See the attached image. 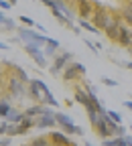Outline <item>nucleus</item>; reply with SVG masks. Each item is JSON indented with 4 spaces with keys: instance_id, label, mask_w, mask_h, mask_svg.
<instances>
[{
    "instance_id": "obj_37",
    "label": "nucleus",
    "mask_w": 132,
    "mask_h": 146,
    "mask_svg": "<svg viewBox=\"0 0 132 146\" xmlns=\"http://www.w3.org/2000/svg\"><path fill=\"white\" fill-rule=\"evenodd\" d=\"M6 128H8L6 122H0V136H6Z\"/></svg>"
},
{
    "instance_id": "obj_1",
    "label": "nucleus",
    "mask_w": 132,
    "mask_h": 146,
    "mask_svg": "<svg viewBox=\"0 0 132 146\" xmlns=\"http://www.w3.org/2000/svg\"><path fill=\"white\" fill-rule=\"evenodd\" d=\"M27 96L35 102V104H43V106H51V108H59V102L55 100V96L51 94L49 85L43 79H31L27 85Z\"/></svg>"
},
{
    "instance_id": "obj_49",
    "label": "nucleus",
    "mask_w": 132,
    "mask_h": 146,
    "mask_svg": "<svg viewBox=\"0 0 132 146\" xmlns=\"http://www.w3.org/2000/svg\"><path fill=\"white\" fill-rule=\"evenodd\" d=\"M23 146H29V144H23Z\"/></svg>"
},
{
    "instance_id": "obj_2",
    "label": "nucleus",
    "mask_w": 132,
    "mask_h": 146,
    "mask_svg": "<svg viewBox=\"0 0 132 146\" xmlns=\"http://www.w3.org/2000/svg\"><path fill=\"white\" fill-rule=\"evenodd\" d=\"M114 18H116V10H110L108 6H102V4H98L96 6V10H93V14H91V25L96 27L98 31H102V33H106V29L114 23Z\"/></svg>"
},
{
    "instance_id": "obj_27",
    "label": "nucleus",
    "mask_w": 132,
    "mask_h": 146,
    "mask_svg": "<svg viewBox=\"0 0 132 146\" xmlns=\"http://www.w3.org/2000/svg\"><path fill=\"white\" fill-rule=\"evenodd\" d=\"M21 126H23V130H25V132H29L31 128H37V120H33V118H23Z\"/></svg>"
},
{
    "instance_id": "obj_14",
    "label": "nucleus",
    "mask_w": 132,
    "mask_h": 146,
    "mask_svg": "<svg viewBox=\"0 0 132 146\" xmlns=\"http://www.w3.org/2000/svg\"><path fill=\"white\" fill-rule=\"evenodd\" d=\"M116 43H118L120 47H124V49H130V47H132V29H130L128 25H124V27L120 29V35H118Z\"/></svg>"
},
{
    "instance_id": "obj_17",
    "label": "nucleus",
    "mask_w": 132,
    "mask_h": 146,
    "mask_svg": "<svg viewBox=\"0 0 132 146\" xmlns=\"http://www.w3.org/2000/svg\"><path fill=\"white\" fill-rule=\"evenodd\" d=\"M59 51V41H55V39H51V36H49V41H47V45H45V49H43V53H45V57L49 59V57H57V53Z\"/></svg>"
},
{
    "instance_id": "obj_28",
    "label": "nucleus",
    "mask_w": 132,
    "mask_h": 146,
    "mask_svg": "<svg viewBox=\"0 0 132 146\" xmlns=\"http://www.w3.org/2000/svg\"><path fill=\"white\" fill-rule=\"evenodd\" d=\"M18 21H21V23H23V27H27V29H33V27H37V23L33 21V18H31V16H25V14H23L21 18H18Z\"/></svg>"
},
{
    "instance_id": "obj_11",
    "label": "nucleus",
    "mask_w": 132,
    "mask_h": 146,
    "mask_svg": "<svg viewBox=\"0 0 132 146\" xmlns=\"http://www.w3.org/2000/svg\"><path fill=\"white\" fill-rule=\"evenodd\" d=\"M25 51L33 57V61L39 65L41 69H45L47 65H49V61H47V57H45V53H43V49H39V47H35V45H25Z\"/></svg>"
},
{
    "instance_id": "obj_15",
    "label": "nucleus",
    "mask_w": 132,
    "mask_h": 146,
    "mask_svg": "<svg viewBox=\"0 0 132 146\" xmlns=\"http://www.w3.org/2000/svg\"><path fill=\"white\" fill-rule=\"evenodd\" d=\"M37 128L39 130H55L57 128V120L53 116H39L37 118Z\"/></svg>"
},
{
    "instance_id": "obj_16",
    "label": "nucleus",
    "mask_w": 132,
    "mask_h": 146,
    "mask_svg": "<svg viewBox=\"0 0 132 146\" xmlns=\"http://www.w3.org/2000/svg\"><path fill=\"white\" fill-rule=\"evenodd\" d=\"M6 67L12 71V75H16L21 81H25L27 85H29V81H31V77H29V73H27V69H23L21 65H14V63H6Z\"/></svg>"
},
{
    "instance_id": "obj_30",
    "label": "nucleus",
    "mask_w": 132,
    "mask_h": 146,
    "mask_svg": "<svg viewBox=\"0 0 132 146\" xmlns=\"http://www.w3.org/2000/svg\"><path fill=\"white\" fill-rule=\"evenodd\" d=\"M106 112H108V116H110L112 120H114L116 124H122V122H124V120H122V116H120L118 112H114V110H106Z\"/></svg>"
},
{
    "instance_id": "obj_31",
    "label": "nucleus",
    "mask_w": 132,
    "mask_h": 146,
    "mask_svg": "<svg viewBox=\"0 0 132 146\" xmlns=\"http://www.w3.org/2000/svg\"><path fill=\"white\" fill-rule=\"evenodd\" d=\"M16 29H18V25H16V21H12V18H8L4 23V31H16Z\"/></svg>"
},
{
    "instance_id": "obj_19",
    "label": "nucleus",
    "mask_w": 132,
    "mask_h": 146,
    "mask_svg": "<svg viewBox=\"0 0 132 146\" xmlns=\"http://www.w3.org/2000/svg\"><path fill=\"white\" fill-rule=\"evenodd\" d=\"M73 100L77 102V104H81V106H89V96H87V91L83 89V87H75V91H73Z\"/></svg>"
},
{
    "instance_id": "obj_18",
    "label": "nucleus",
    "mask_w": 132,
    "mask_h": 146,
    "mask_svg": "<svg viewBox=\"0 0 132 146\" xmlns=\"http://www.w3.org/2000/svg\"><path fill=\"white\" fill-rule=\"evenodd\" d=\"M120 16H122L124 25H128V27L132 29V0H130V2H124V4H122V8H120Z\"/></svg>"
},
{
    "instance_id": "obj_6",
    "label": "nucleus",
    "mask_w": 132,
    "mask_h": 146,
    "mask_svg": "<svg viewBox=\"0 0 132 146\" xmlns=\"http://www.w3.org/2000/svg\"><path fill=\"white\" fill-rule=\"evenodd\" d=\"M71 63H73V55L67 53V51H63V53H59L57 57L53 59V63H51V67H49V73H51L53 77H57L59 73H63L65 67L71 65Z\"/></svg>"
},
{
    "instance_id": "obj_39",
    "label": "nucleus",
    "mask_w": 132,
    "mask_h": 146,
    "mask_svg": "<svg viewBox=\"0 0 132 146\" xmlns=\"http://www.w3.org/2000/svg\"><path fill=\"white\" fill-rule=\"evenodd\" d=\"M6 21H8V18H6V14H4L2 10H0V25H4Z\"/></svg>"
},
{
    "instance_id": "obj_5",
    "label": "nucleus",
    "mask_w": 132,
    "mask_h": 146,
    "mask_svg": "<svg viewBox=\"0 0 132 146\" xmlns=\"http://www.w3.org/2000/svg\"><path fill=\"white\" fill-rule=\"evenodd\" d=\"M6 96H8V100H21L23 96H27V83L25 81H21L16 75H6Z\"/></svg>"
},
{
    "instance_id": "obj_36",
    "label": "nucleus",
    "mask_w": 132,
    "mask_h": 146,
    "mask_svg": "<svg viewBox=\"0 0 132 146\" xmlns=\"http://www.w3.org/2000/svg\"><path fill=\"white\" fill-rule=\"evenodd\" d=\"M12 4L8 2V0H0V10H10Z\"/></svg>"
},
{
    "instance_id": "obj_33",
    "label": "nucleus",
    "mask_w": 132,
    "mask_h": 146,
    "mask_svg": "<svg viewBox=\"0 0 132 146\" xmlns=\"http://www.w3.org/2000/svg\"><path fill=\"white\" fill-rule=\"evenodd\" d=\"M83 43H85V47H87V49H89L91 53H100V51H98V47H96V43H93V41H89V39H85Z\"/></svg>"
},
{
    "instance_id": "obj_10",
    "label": "nucleus",
    "mask_w": 132,
    "mask_h": 146,
    "mask_svg": "<svg viewBox=\"0 0 132 146\" xmlns=\"http://www.w3.org/2000/svg\"><path fill=\"white\" fill-rule=\"evenodd\" d=\"M49 8H57L69 23H73V18H75V10L69 6V2L67 0H49V4H47Z\"/></svg>"
},
{
    "instance_id": "obj_21",
    "label": "nucleus",
    "mask_w": 132,
    "mask_h": 146,
    "mask_svg": "<svg viewBox=\"0 0 132 146\" xmlns=\"http://www.w3.org/2000/svg\"><path fill=\"white\" fill-rule=\"evenodd\" d=\"M23 118H25V112H21V110H16V108H12V112L6 116V124H21L23 122Z\"/></svg>"
},
{
    "instance_id": "obj_32",
    "label": "nucleus",
    "mask_w": 132,
    "mask_h": 146,
    "mask_svg": "<svg viewBox=\"0 0 132 146\" xmlns=\"http://www.w3.org/2000/svg\"><path fill=\"white\" fill-rule=\"evenodd\" d=\"M102 83H104V85H108V87H116V85H118V81H116V79H112V77H106V75L102 77Z\"/></svg>"
},
{
    "instance_id": "obj_25",
    "label": "nucleus",
    "mask_w": 132,
    "mask_h": 146,
    "mask_svg": "<svg viewBox=\"0 0 132 146\" xmlns=\"http://www.w3.org/2000/svg\"><path fill=\"white\" fill-rule=\"evenodd\" d=\"M29 146H53V144H51L49 136H37L29 142Z\"/></svg>"
},
{
    "instance_id": "obj_47",
    "label": "nucleus",
    "mask_w": 132,
    "mask_h": 146,
    "mask_svg": "<svg viewBox=\"0 0 132 146\" xmlns=\"http://www.w3.org/2000/svg\"><path fill=\"white\" fill-rule=\"evenodd\" d=\"M128 130H130V134H132V124H130V126H128Z\"/></svg>"
},
{
    "instance_id": "obj_41",
    "label": "nucleus",
    "mask_w": 132,
    "mask_h": 146,
    "mask_svg": "<svg viewBox=\"0 0 132 146\" xmlns=\"http://www.w3.org/2000/svg\"><path fill=\"white\" fill-rule=\"evenodd\" d=\"M8 49V43H2V41H0V51H6Z\"/></svg>"
},
{
    "instance_id": "obj_13",
    "label": "nucleus",
    "mask_w": 132,
    "mask_h": 146,
    "mask_svg": "<svg viewBox=\"0 0 132 146\" xmlns=\"http://www.w3.org/2000/svg\"><path fill=\"white\" fill-rule=\"evenodd\" d=\"M124 27V21H122V16L120 12H116V18H114V23H112L108 29H106V36L110 41H116L118 39V35H120V29Z\"/></svg>"
},
{
    "instance_id": "obj_38",
    "label": "nucleus",
    "mask_w": 132,
    "mask_h": 146,
    "mask_svg": "<svg viewBox=\"0 0 132 146\" xmlns=\"http://www.w3.org/2000/svg\"><path fill=\"white\" fill-rule=\"evenodd\" d=\"M124 142H126L128 146H132V134H126V136H124Z\"/></svg>"
},
{
    "instance_id": "obj_46",
    "label": "nucleus",
    "mask_w": 132,
    "mask_h": 146,
    "mask_svg": "<svg viewBox=\"0 0 132 146\" xmlns=\"http://www.w3.org/2000/svg\"><path fill=\"white\" fill-rule=\"evenodd\" d=\"M39 2H43V4H49V0H39Z\"/></svg>"
},
{
    "instance_id": "obj_43",
    "label": "nucleus",
    "mask_w": 132,
    "mask_h": 146,
    "mask_svg": "<svg viewBox=\"0 0 132 146\" xmlns=\"http://www.w3.org/2000/svg\"><path fill=\"white\" fill-rule=\"evenodd\" d=\"M8 2H10V4H12V6H14V4H16V2H18V0H8Z\"/></svg>"
},
{
    "instance_id": "obj_22",
    "label": "nucleus",
    "mask_w": 132,
    "mask_h": 146,
    "mask_svg": "<svg viewBox=\"0 0 132 146\" xmlns=\"http://www.w3.org/2000/svg\"><path fill=\"white\" fill-rule=\"evenodd\" d=\"M85 112H87V118H89L91 128H96V126L102 122V114H104V112H98V110H91V108H87Z\"/></svg>"
},
{
    "instance_id": "obj_45",
    "label": "nucleus",
    "mask_w": 132,
    "mask_h": 146,
    "mask_svg": "<svg viewBox=\"0 0 132 146\" xmlns=\"http://www.w3.org/2000/svg\"><path fill=\"white\" fill-rule=\"evenodd\" d=\"M83 146H93V144L91 142H83Z\"/></svg>"
},
{
    "instance_id": "obj_8",
    "label": "nucleus",
    "mask_w": 132,
    "mask_h": 146,
    "mask_svg": "<svg viewBox=\"0 0 132 146\" xmlns=\"http://www.w3.org/2000/svg\"><path fill=\"white\" fill-rule=\"evenodd\" d=\"M96 10V4L91 0H75V14L81 21H91V14Z\"/></svg>"
},
{
    "instance_id": "obj_48",
    "label": "nucleus",
    "mask_w": 132,
    "mask_h": 146,
    "mask_svg": "<svg viewBox=\"0 0 132 146\" xmlns=\"http://www.w3.org/2000/svg\"><path fill=\"white\" fill-rule=\"evenodd\" d=\"M67 2H73V0H67Z\"/></svg>"
},
{
    "instance_id": "obj_35",
    "label": "nucleus",
    "mask_w": 132,
    "mask_h": 146,
    "mask_svg": "<svg viewBox=\"0 0 132 146\" xmlns=\"http://www.w3.org/2000/svg\"><path fill=\"white\" fill-rule=\"evenodd\" d=\"M10 144H12L10 136H2V138H0V146H10Z\"/></svg>"
},
{
    "instance_id": "obj_12",
    "label": "nucleus",
    "mask_w": 132,
    "mask_h": 146,
    "mask_svg": "<svg viewBox=\"0 0 132 146\" xmlns=\"http://www.w3.org/2000/svg\"><path fill=\"white\" fill-rule=\"evenodd\" d=\"M49 140H51L53 146H77V144L69 138V134H65V132H61V130H53V132L49 134Z\"/></svg>"
},
{
    "instance_id": "obj_23",
    "label": "nucleus",
    "mask_w": 132,
    "mask_h": 146,
    "mask_svg": "<svg viewBox=\"0 0 132 146\" xmlns=\"http://www.w3.org/2000/svg\"><path fill=\"white\" fill-rule=\"evenodd\" d=\"M12 112V106H10V100L4 98V100H0V118L6 120V116Z\"/></svg>"
},
{
    "instance_id": "obj_20",
    "label": "nucleus",
    "mask_w": 132,
    "mask_h": 146,
    "mask_svg": "<svg viewBox=\"0 0 132 146\" xmlns=\"http://www.w3.org/2000/svg\"><path fill=\"white\" fill-rule=\"evenodd\" d=\"M43 114V104H33V106H29L27 110H25V118H33V120H37Z\"/></svg>"
},
{
    "instance_id": "obj_40",
    "label": "nucleus",
    "mask_w": 132,
    "mask_h": 146,
    "mask_svg": "<svg viewBox=\"0 0 132 146\" xmlns=\"http://www.w3.org/2000/svg\"><path fill=\"white\" fill-rule=\"evenodd\" d=\"M122 106H126V108H128V110H130V112H132V100H126V102H124V104H122Z\"/></svg>"
},
{
    "instance_id": "obj_51",
    "label": "nucleus",
    "mask_w": 132,
    "mask_h": 146,
    "mask_svg": "<svg viewBox=\"0 0 132 146\" xmlns=\"http://www.w3.org/2000/svg\"><path fill=\"white\" fill-rule=\"evenodd\" d=\"M130 51H132V47H130Z\"/></svg>"
},
{
    "instance_id": "obj_44",
    "label": "nucleus",
    "mask_w": 132,
    "mask_h": 146,
    "mask_svg": "<svg viewBox=\"0 0 132 146\" xmlns=\"http://www.w3.org/2000/svg\"><path fill=\"white\" fill-rule=\"evenodd\" d=\"M120 146H128V144H126V142H124V138H122V142H120Z\"/></svg>"
},
{
    "instance_id": "obj_26",
    "label": "nucleus",
    "mask_w": 132,
    "mask_h": 146,
    "mask_svg": "<svg viewBox=\"0 0 132 146\" xmlns=\"http://www.w3.org/2000/svg\"><path fill=\"white\" fill-rule=\"evenodd\" d=\"M77 25H79L81 31H87V33H93V35H100V33H102V31H98L96 27H93L89 21H81V18H79V23H77Z\"/></svg>"
},
{
    "instance_id": "obj_4",
    "label": "nucleus",
    "mask_w": 132,
    "mask_h": 146,
    "mask_svg": "<svg viewBox=\"0 0 132 146\" xmlns=\"http://www.w3.org/2000/svg\"><path fill=\"white\" fill-rule=\"evenodd\" d=\"M118 126H120V124H116L114 120L108 116V112L104 110V114H102V122H100L96 128H93V130H96V134H98L102 140H108V138H116Z\"/></svg>"
},
{
    "instance_id": "obj_3",
    "label": "nucleus",
    "mask_w": 132,
    "mask_h": 146,
    "mask_svg": "<svg viewBox=\"0 0 132 146\" xmlns=\"http://www.w3.org/2000/svg\"><path fill=\"white\" fill-rule=\"evenodd\" d=\"M16 35H18V39H21L23 45H35V47H39V49H45V45L49 41L47 35L35 31V29H27V27H18L16 29Z\"/></svg>"
},
{
    "instance_id": "obj_34",
    "label": "nucleus",
    "mask_w": 132,
    "mask_h": 146,
    "mask_svg": "<svg viewBox=\"0 0 132 146\" xmlns=\"http://www.w3.org/2000/svg\"><path fill=\"white\" fill-rule=\"evenodd\" d=\"M126 134H128V130H126V126H124V124H120V126H118V132H116V136H118V138H124Z\"/></svg>"
},
{
    "instance_id": "obj_50",
    "label": "nucleus",
    "mask_w": 132,
    "mask_h": 146,
    "mask_svg": "<svg viewBox=\"0 0 132 146\" xmlns=\"http://www.w3.org/2000/svg\"><path fill=\"white\" fill-rule=\"evenodd\" d=\"M126 2H130V0H126Z\"/></svg>"
},
{
    "instance_id": "obj_29",
    "label": "nucleus",
    "mask_w": 132,
    "mask_h": 146,
    "mask_svg": "<svg viewBox=\"0 0 132 146\" xmlns=\"http://www.w3.org/2000/svg\"><path fill=\"white\" fill-rule=\"evenodd\" d=\"M120 142H122V138H108V140H102V146H120Z\"/></svg>"
},
{
    "instance_id": "obj_9",
    "label": "nucleus",
    "mask_w": 132,
    "mask_h": 146,
    "mask_svg": "<svg viewBox=\"0 0 132 146\" xmlns=\"http://www.w3.org/2000/svg\"><path fill=\"white\" fill-rule=\"evenodd\" d=\"M55 120H57V128L61 132H65V134H75L77 132V124H75L67 114H63V112H57V116H55Z\"/></svg>"
},
{
    "instance_id": "obj_7",
    "label": "nucleus",
    "mask_w": 132,
    "mask_h": 146,
    "mask_svg": "<svg viewBox=\"0 0 132 146\" xmlns=\"http://www.w3.org/2000/svg\"><path fill=\"white\" fill-rule=\"evenodd\" d=\"M85 75V67L81 65V63H77V61H73L71 65H67L65 67V71L61 73V79L65 81V83H71V81H77V79H81Z\"/></svg>"
},
{
    "instance_id": "obj_42",
    "label": "nucleus",
    "mask_w": 132,
    "mask_h": 146,
    "mask_svg": "<svg viewBox=\"0 0 132 146\" xmlns=\"http://www.w3.org/2000/svg\"><path fill=\"white\" fill-rule=\"evenodd\" d=\"M124 67H126V69H130V71H132V61H126V63H124Z\"/></svg>"
},
{
    "instance_id": "obj_24",
    "label": "nucleus",
    "mask_w": 132,
    "mask_h": 146,
    "mask_svg": "<svg viewBox=\"0 0 132 146\" xmlns=\"http://www.w3.org/2000/svg\"><path fill=\"white\" fill-rule=\"evenodd\" d=\"M21 134H27L25 130H23V126L21 124H8V128H6V136H21Z\"/></svg>"
}]
</instances>
